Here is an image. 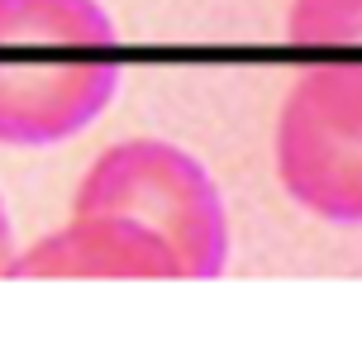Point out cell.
I'll return each instance as SVG.
<instances>
[{"label": "cell", "mask_w": 362, "mask_h": 353, "mask_svg": "<svg viewBox=\"0 0 362 353\" xmlns=\"http://www.w3.org/2000/svg\"><path fill=\"white\" fill-rule=\"evenodd\" d=\"M276 177L325 224H362V62L310 67L276 115Z\"/></svg>", "instance_id": "3"}, {"label": "cell", "mask_w": 362, "mask_h": 353, "mask_svg": "<svg viewBox=\"0 0 362 353\" xmlns=\"http://www.w3.org/2000/svg\"><path fill=\"white\" fill-rule=\"evenodd\" d=\"M10 262H15V224H10L5 201H0V277L10 272Z\"/></svg>", "instance_id": "6"}, {"label": "cell", "mask_w": 362, "mask_h": 353, "mask_svg": "<svg viewBox=\"0 0 362 353\" xmlns=\"http://www.w3.org/2000/svg\"><path fill=\"white\" fill-rule=\"evenodd\" d=\"M5 277H181L177 253L139 220L72 215L62 234L15 253Z\"/></svg>", "instance_id": "4"}, {"label": "cell", "mask_w": 362, "mask_h": 353, "mask_svg": "<svg viewBox=\"0 0 362 353\" xmlns=\"http://www.w3.org/2000/svg\"><path fill=\"white\" fill-rule=\"evenodd\" d=\"M286 34L300 48H362V0H296Z\"/></svg>", "instance_id": "5"}, {"label": "cell", "mask_w": 362, "mask_h": 353, "mask_svg": "<svg viewBox=\"0 0 362 353\" xmlns=\"http://www.w3.org/2000/svg\"><path fill=\"white\" fill-rule=\"evenodd\" d=\"M119 34L100 0H0V144L53 149L119 91Z\"/></svg>", "instance_id": "1"}, {"label": "cell", "mask_w": 362, "mask_h": 353, "mask_svg": "<svg viewBox=\"0 0 362 353\" xmlns=\"http://www.w3.org/2000/svg\"><path fill=\"white\" fill-rule=\"evenodd\" d=\"M72 215L139 220L167 239L181 277L215 282L229 267V215L215 177L167 139H129L105 149L76 186Z\"/></svg>", "instance_id": "2"}]
</instances>
